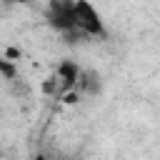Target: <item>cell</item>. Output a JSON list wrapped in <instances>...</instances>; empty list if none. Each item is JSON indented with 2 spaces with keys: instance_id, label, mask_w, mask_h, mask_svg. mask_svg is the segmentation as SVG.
<instances>
[{
  "instance_id": "cell-3",
  "label": "cell",
  "mask_w": 160,
  "mask_h": 160,
  "mask_svg": "<svg viewBox=\"0 0 160 160\" xmlns=\"http://www.w3.org/2000/svg\"><path fill=\"white\" fill-rule=\"evenodd\" d=\"M78 80H80V65L72 62V60H62L58 65V72H55V82H58V98L75 90L78 88Z\"/></svg>"
},
{
  "instance_id": "cell-5",
  "label": "cell",
  "mask_w": 160,
  "mask_h": 160,
  "mask_svg": "<svg viewBox=\"0 0 160 160\" xmlns=\"http://www.w3.org/2000/svg\"><path fill=\"white\" fill-rule=\"evenodd\" d=\"M0 75H2L5 80H15V78H18V65H15L12 60H8L5 55H0Z\"/></svg>"
},
{
  "instance_id": "cell-2",
  "label": "cell",
  "mask_w": 160,
  "mask_h": 160,
  "mask_svg": "<svg viewBox=\"0 0 160 160\" xmlns=\"http://www.w3.org/2000/svg\"><path fill=\"white\" fill-rule=\"evenodd\" d=\"M45 18H48L50 28L58 30L60 35L70 38V42L75 38H80V32L72 28V0H50V5L45 10Z\"/></svg>"
},
{
  "instance_id": "cell-1",
  "label": "cell",
  "mask_w": 160,
  "mask_h": 160,
  "mask_svg": "<svg viewBox=\"0 0 160 160\" xmlns=\"http://www.w3.org/2000/svg\"><path fill=\"white\" fill-rule=\"evenodd\" d=\"M72 28L88 38H105V22L90 0H72Z\"/></svg>"
},
{
  "instance_id": "cell-8",
  "label": "cell",
  "mask_w": 160,
  "mask_h": 160,
  "mask_svg": "<svg viewBox=\"0 0 160 160\" xmlns=\"http://www.w3.org/2000/svg\"><path fill=\"white\" fill-rule=\"evenodd\" d=\"M30 160H48V158H45V155H32Z\"/></svg>"
},
{
  "instance_id": "cell-7",
  "label": "cell",
  "mask_w": 160,
  "mask_h": 160,
  "mask_svg": "<svg viewBox=\"0 0 160 160\" xmlns=\"http://www.w3.org/2000/svg\"><path fill=\"white\" fill-rule=\"evenodd\" d=\"M5 2H10V5H25V2H32V0H5Z\"/></svg>"
},
{
  "instance_id": "cell-6",
  "label": "cell",
  "mask_w": 160,
  "mask_h": 160,
  "mask_svg": "<svg viewBox=\"0 0 160 160\" xmlns=\"http://www.w3.org/2000/svg\"><path fill=\"white\" fill-rule=\"evenodd\" d=\"M5 58L15 62V58H20V50H18V48H8V50H5Z\"/></svg>"
},
{
  "instance_id": "cell-4",
  "label": "cell",
  "mask_w": 160,
  "mask_h": 160,
  "mask_svg": "<svg viewBox=\"0 0 160 160\" xmlns=\"http://www.w3.org/2000/svg\"><path fill=\"white\" fill-rule=\"evenodd\" d=\"M75 90L82 95H98L100 92V75L95 70H80V80H78Z\"/></svg>"
}]
</instances>
